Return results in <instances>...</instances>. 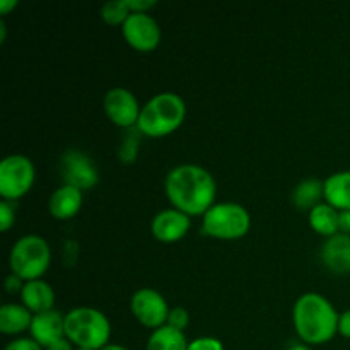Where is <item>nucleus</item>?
<instances>
[{"mask_svg":"<svg viewBox=\"0 0 350 350\" xmlns=\"http://www.w3.org/2000/svg\"><path fill=\"white\" fill-rule=\"evenodd\" d=\"M188 350H224V344L217 337H198L188 344Z\"/></svg>","mask_w":350,"mask_h":350,"instance_id":"obj_26","label":"nucleus"},{"mask_svg":"<svg viewBox=\"0 0 350 350\" xmlns=\"http://www.w3.org/2000/svg\"><path fill=\"white\" fill-rule=\"evenodd\" d=\"M51 265V248L44 238L38 234H26L17 239L9 253L10 272L21 279H43Z\"/></svg>","mask_w":350,"mask_h":350,"instance_id":"obj_6","label":"nucleus"},{"mask_svg":"<svg viewBox=\"0 0 350 350\" xmlns=\"http://www.w3.org/2000/svg\"><path fill=\"white\" fill-rule=\"evenodd\" d=\"M325 183V202L338 212L350 211V170L330 174Z\"/></svg>","mask_w":350,"mask_h":350,"instance_id":"obj_18","label":"nucleus"},{"mask_svg":"<svg viewBox=\"0 0 350 350\" xmlns=\"http://www.w3.org/2000/svg\"><path fill=\"white\" fill-rule=\"evenodd\" d=\"M130 311L133 318L139 321L142 327L157 330L167 323L171 308L167 306V301L159 291L150 289V287H142L135 291L130 299Z\"/></svg>","mask_w":350,"mask_h":350,"instance_id":"obj_8","label":"nucleus"},{"mask_svg":"<svg viewBox=\"0 0 350 350\" xmlns=\"http://www.w3.org/2000/svg\"><path fill=\"white\" fill-rule=\"evenodd\" d=\"M167 327L174 328V330L185 332L190 325V313H188L187 308L181 306H174L171 308L170 317H167Z\"/></svg>","mask_w":350,"mask_h":350,"instance_id":"obj_24","label":"nucleus"},{"mask_svg":"<svg viewBox=\"0 0 350 350\" xmlns=\"http://www.w3.org/2000/svg\"><path fill=\"white\" fill-rule=\"evenodd\" d=\"M340 232L350 234V211L340 212Z\"/></svg>","mask_w":350,"mask_h":350,"instance_id":"obj_33","label":"nucleus"},{"mask_svg":"<svg viewBox=\"0 0 350 350\" xmlns=\"http://www.w3.org/2000/svg\"><path fill=\"white\" fill-rule=\"evenodd\" d=\"M55 289L43 279L29 280L21 293V304L27 308L33 314L46 313L55 306Z\"/></svg>","mask_w":350,"mask_h":350,"instance_id":"obj_16","label":"nucleus"},{"mask_svg":"<svg viewBox=\"0 0 350 350\" xmlns=\"http://www.w3.org/2000/svg\"><path fill=\"white\" fill-rule=\"evenodd\" d=\"M5 36H7V27H5V23H3V19L0 21V43H3L5 41Z\"/></svg>","mask_w":350,"mask_h":350,"instance_id":"obj_34","label":"nucleus"},{"mask_svg":"<svg viewBox=\"0 0 350 350\" xmlns=\"http://www.w3.org/2000/svg\"><path fill=\"white\" fill-rule=\"evenodd\" d=\"M320 260L325 269L334 275H349L350 273V234L337 232L332 238L325 239L320 250Z\"/></svg>","mask_w":350,"mask_h":350,"instance_id":"obj_13","label":"nucleus"},{"mask_svg":"<svg viewBox=\"0 0 350 350\" xmlns=\"http://www.w3.org/2000/svg\"><path fill=\"white\" fill-rule=\"evenodd\" d=\"M17 5H19L17 0H0V14H2V16H7V14H9L10 10L16 9Z\"/></svg>","mask_w":350,"mask_h":350,"instance_id":"obj_32","label":"nucleus"},{"mask_svg":"<svg viewBox=\"0 0 350 350\" xmlns=\"http://www.w3.org/2000/svg\"><path fill=\"white\" fill-rule=\"evenodd\" d=\"M103 109L109 122L120 129L129 130L137 126L142 106L132 91L125 88H113L105 94Z\"/></svg>","mask_w":350,"mask_h":350,"instance_id":"obj_10","label":"nucleus"},{"mask_svg":"<svg viewBox=\"0 0 350 350\" xmlns=\"http://www.w3.org/2000/svg\"><path fill=\"white\" fill-rule=\"evenodd\" d=\"M164 191L173 205L190 217H204L205 212L215 205L217 183L211 171L198 164H178L167 173Z\"/></svg>","mask_w":350,"mask_h":350,"instance_id":"obj_1","label":"nucleus"},{"mask_svg":"<svg viewBox=\"0 0 350 350\" xmlns=\"http://www.w3.org/2000/svg\"><path fill=\"white\" fill-rule=\"evenodd\" d=\"M65 337L75 349L101 350L109 344L111 323L103 311L79 306L65 314Z\"/></svg>","mask_w":350,"mask_h":350,"instance_id":"obj_4","label":"nucleus"},{"mask_svg":"<svg viewBox=\"0 0 350 350\" xmlns=\"http://www.w3.org/2000/svg\"><path fill=\"white\" fill-rule=\"evenodd\" d=\"M122 33L126 43L133 50L142 51V53L156 50L161 43V38H163L157 21L147 12L130 14L129 19L122 26Z\"/></svg>","mask_w":350,"mask_h":350,"instance_id":"obj_11","label":"nucleus"},{"mask_svg":"<svg viewBox=\"0 0 350 350\" xmlns=\"http://www.w3.org/2000/svg\"><path fill=\"white\" fill-rule=\"evenodd\" d=\"M190 342L185 337V332L174 330V328L164 327L157 328L147 338L146 350H188Z\"/></svg>","mask_w":350,"mask_h":350,"instance_id":"obj_21","label":"nucleus"},{"mask_svg":"<svg viewBox=\"0 0 350 350\" xmlns=\"http://www.w3.org/2000/svg\"><path fill=\"white\" fill-rule=\"evenodd\" d=\"M308 222H310V228L325 239L340 232V212L328 205L327 202L308 212Z\"/></svg>","mask_w":350,"mask_h":350,"instance_id":"obj_19","label":"nucleus"},{"mask_svg":"<svg viewBox=\"0 0 350 350\" xmlns=\"http://www.w3.org/2000/svg\"><path fill=\"white\" fill-rule=\"evenodd\" d=\"M36 178L33 161L24 154H10L0 163V197L16 202L29 193Z\"/></svg>","mask_w":350,"mask_h":350,"instance_id":"obj_7","label":"nucleus"},{"mask_svg":"<svg viewBox=\"0 0 350 350\" xmlns=\"http://www.w3.org/2000/svg\"><path fill=\"white\" fill-rule=\"evenodd\" d=\"M34 314L24 304L5 303L0 308V332L3 335H21L33 323Z\"/></svg>","mask_w":350,"mask_h":350,"instance_id":"obj_17","label":"nucleus"},{"mask_svg":"<svg viewBox=\"0 0 350 350\" xmlns=\"http://www.w3.org/2000/svg\"><path fill=\"white\" fill-rule=\"evenodd\" d=\"M60 174L64 178V185L79 188L81 191L91 190L99 181L96 163L79 149H68L62 154Z\"/></svg>","mask_w":350,"mask_h":350,"instance_id":"obj_9","label":"nucleus"},{"mask_svg":"<svg viewBox=\"0 0 350 350\" xmlns=\"http://www.w3.org/2000/svg\"><path fill=\"white\" fill-rule=\"evenodd\" d=\"M82 204H84V191L68 185H62L51 193L48 200V211L57 221H68L81 212Z\"/></svg>","mask_w":350,"mask_h":350,"instance_id":"obj_15","label":"nucleus"},{"mask_svg":"<svg viewBox=\"0 0 350 350\" xmlns=\"http://www.w3.org/2000/svg\"><path fill=\"white\" fill-rule=\"evenodd\" d=\"M101 350H129V349L123 347V345H120V344H111V342H109V344L106 345V347H103Z\"/></svg>","mask_w":350,"mask_h":350,"instance_id":"obj_35","label":"nucleus"},{"mask_svg":"<svg viewBox=\"0 0 350 350\" xmlns=\"http://www.w3.org/2000/svg\"><path fill=\"white\" fill-rule=\"evenodd\" d=\"M340 313L323 294L306 293L293 308V325L297 337L310 347L325 345L338 334Z\"/></svg>","mask_w":350,"mask_h":350,"instance_id":"obj_2","label":"nucleus"},{"mask_svg":"<svg viewBox=\"0 0 350 350\" xmlns=\"http://www.w3.org/2000/svg\"><path fill=\"white\" fill-rule=\"evenodd\" d=\"M156 0H129V7L132 12H147L156 5Z\"/></svg>","mask_w":350,"mask_h":350,"instance_id":"obj_29","label":"nucleus"},{"mask_svg":"<svg viewBox=\"0 0 350 350\" xmlns=\"http://www.w3.org/2000/svg\"><path fill=\"white\" fill-rule=\"evenodd\" d=\"M139 156V139L135 133H130L122 140L118 149V159L123 164H132Z\"/></svg>","mask_w":350,"mask_h":350,"instance_id":"obj_23","label":"nucleus"},{"mask_svg":"<svg viewBox=\"0 0 350 350\" xmlns=\"http://www.w3.org/2000/svg\"><path fill=\"white\" fill-rule=\"evenodd\" d=\"M16 222V208L14 202L2 200L0 202V231L7 232Z\"/></svg>","mask_w":350,"mask_h":350,"instance_id":"obj_25","label":"nucleus"},{"mask_svg":"<svg viewBox=\"0 0 350 350\" xmlns=\"http://www.w3.org/2000/svg\"><path fill=\"white\" fill-rule=\"evenodd\" d=\"M191 217L178 208H164L154 215L150 232L161 243H176L190 232Z\"/></svg>","mask_w":350,"mask_h":350,"instance_id":"obj_12","label":"nucleus"},{"mask_svg":"<svg viewBox=\"0 0 350 350\" xmlns=\"http://www.w3.org/2000/svg\"><path fill=\"white\" fill-rule=\"evenodd\" d=\"M24 286H26V280L21 279L19 275H16V273H12V272H10L9 275H7V279H5V291L9 294H19V296H21V293H23Z\"/></svg>","mask_w":350,"mask_h":350,"instance_id":"obj_28","label":"nucleus"},{"mask_svg":"<svg viewBox=\"0 0 350 350\" xmlns=\"http://www.w3.org/2000/svg\"><path fill=\"white\" fill-rule=\"evenodd\" d=\"M325 200V183L318 178H308L293 190V204L297 211L311 212Z\"/></svg>","mask_w":350,"mask_h":350,"instance_id":"obj_20","label":"nucleus"},{"mask_svg":"<svg viewBox=\"0 0 350 350\" xmlns=\"http://www.w3.org/2000/svg\"><path fill=\"white\" fill-rule=\"evenodd\" d=\"M287 350H313V349H311L310 345H306V344H294V345H291V347Z\"/></svg>","mask_w":350,"mask_h":350,"instance_id":"obj_36","label":"nucleus"},{"mask_svg":"<svg viewBox=\"0 0 350 350\" xmlns=\"http://www.w3.org/2000/svg\"><path fill=\"white\" fill-rule=\"evenodd\" d=\"M187 118V103L176 92H159L142 106L135 129L140 135L163 139L183 125Z\"/></svg>","mask_w":350,"mask_h":350,"instance_id":"obj_3","label":"nucleus"},{"mask_svg":"<svg viewBox=\"0 0 350 350\" xmlns=\"http://www.w3.org/2000/svg\"><path fill=\"white\" fill-rule=\"evenodd\" d=\"M338 334L342 337L350 338V308L340 314V320H338Z\"/></svg>","mask_w":350,"mask_h":350,"instance_id":"obj_30","label":"nucleus"},{"mask_svg":"<svg viewBox=\"0 0 350 350\" xmlns=\"http://www.w3.org/2000/svg\"><path fill=\"white\" fill-rule=\"evenodd\" d=\"M46 350H75V347H74V344H72V342L68 340L67 337H64V338H62V340L55 342L53 345H50V347H48Z\"/></svg>","mask_w":350,"mask_h":350,"instance_id":"obj_31","label":"nucleus"},{"mask_svg":"<svg viewBox=\"0 0 350 350\" xmlns=\"http://www.w3.org/2000/svg\"><path fill=\"white\" fill-rule=\"evenodd\" d=\"M252 228V215L236 202H217L202 217V232L214 239L234 241L245 238Z\"/></svg>","mask_w":350,"mask_h":350,"instance_id":"obj_5","label":"nucleus"},{"mask_svg":"<svg viewBox=\"0 0 350 350\" xmlns=\"http://www.w3.org/2000/svg\"><path fill=\"white\" fill-rule=\"evenodd\" d=\"M130 14H132V10L129 7V0L106 2L101 7V17L108 26H123Z\"/></svg>","mask_w":350,"mask_h":350,"instance_id":"obj_22","label":"nucleus"},{"mask_svg":"<svg viewBox=\"0 0 350 350\" xmlns=\"http://www.w3.org/2000/svg\"><path fill=\"white\" fill-rule=\"evenodd\" d=\"M3 350H43V347L31 337H19L9 342Z\"/></svg>","mask_w":350,"mask_h":350,"instance_id":"obj_27","label":"nucleus"},{"mask_svg":"<svg viewBox=\"0 0 350 350\" xmlns=\"http://www.w3.org/2000/svg\"><path fill=\"white\" fill-rule=\"evenodd\" d=\"M29 334L33 340H36L41 347L46 350L55 342L65 337V314H62L57 310L34 314Z\"/></svg>","mask_w":350,"mask_h":350,"instance_id":"obj_14","label":"nucleus"},{"mask_svg":"<svg viewBox=\"0 0 350 350\" xmlns=\"http://www.w3.org/2000/svg\"><path fill=\"white\" fill-rule=\"evenodd\" d=\"M75 350H89V349H75Z\"/></svg>","mask_w":350,"mask_h":350,"instance_id":"obj_37","label":"nucleus"}]
</instances>
